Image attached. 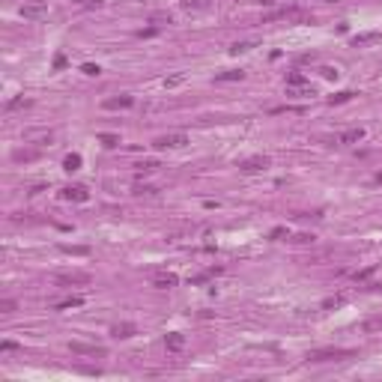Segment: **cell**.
<instances>
[{
  "label": "cell",
  "instance_id": "cell-1",
  "mask_svg": "<svg viewBox=\"0 0 382 382\" xmlns=\"http://www.w3.org/2000/svg\"><path fill=\"white\" fill-rule=\"evenodd\" d=\"M185 143H188V134L185 131H167V134H158L152 140L155 149H182Z\"/></svg>",
  "mask_w": 382,
  "mask_h": 382
},
{
  "label": "cell",
  "instance_id": "cell-2",
  "mask_svg": "<svg viewBox=\"0 0 382 382\" xmlns=\"http://www.w3.org/2000/svg\"><path fill=\"white\" fill-rule=\"evenodd\" d=\"M54 281H57L60 287H81V284H90L93 275H90V272H57Z\"/></svg>",
  "mask_w": 382,
  "mask_h": 382
},
{
  "label": "cell",
  "instance_id": "cell-3",
  "mask_svg": "<svg viewBox=\"0 0 382 382\" xmlns=\"http://www.w3.org/2000/svg\"><path fill=\"white\" fill-rule=\"evenodd\" d=\"M275 18H287V21H311V15L302 12V9H296V6H287V9H278V12L266 15V21H275Z\"/></svg>",
  "mask_w": 382,
  "mask_h": 382
},
{
  "label": "cell",
  "instance_id": "cell-4",
  "mask_svg": "<svg viewBox=\"0 0 382 382\" xmlns=\"http://www.w3.org/2000/svg\"><path fill=\"white\" fill-rule=\"evenodd\" d=\"M266 167H269V155H251V158H245L239 164L242 173H263Z\"/></svg>",
  "mask_w": 382,
  "mask_h": 382
},
{
  "label": "cell",
  "instance_id": "cell-5",
  "mask_svg": "<svg viewBox=\"0 0 382 382\" xmlns=\"http://www.w3.org/2000/svg\"><path fill=\"white\" fill-rule=\"evenodd\" d=\"M353 356V350H314L308 356V362H335V359H347Z\"/></svg>",
  "mask_w": 382,
  "mask_h": 382
},
{
  "label": "cell",
  "instance_id": "cell-6",
  "mask_svg": "<svg viewBox=\"0 0 382 382\" xmlns=\"http://www.w3.org/2000/svg\"><path fill=\"white\" fill-rule=\"evenodd\" d=\"M21 18H30V21L48 18V6H45V3H24V6H21Z\"/></svg>",
  "mask_w": 382,
  "mask_h": 382
},
{
  "label": "cell",
  "instance_id": "cell-7",
  "mask_svg": "<svg viewBox=\"0 0 382 382\" xmlns=\"http://www.w3.org/2000/svg\"><path fill=\"white\" fill-rule=\"evenodd\" d=\"M60 197H63V200H75V203H84V200H90V191H87L84 185H66V188L60 191Z\"/></svg>",
  "mask_w": 382,
  "mask_h": 382
},
{
  "label": "cell",
  "instance_id": "cell-8",
  "mask_svg": "<svg viewBox=\"0 0 382 382\" xmlns=\"http://www.w3.org/2000/svg\"><path fill=\"white\" fill-rule=\"evenodd\" d=\"M69 353L72 356H105V347H90V344H78V341H72L69 344Z\"/></svg>",
  "mask_w": 382,
  "mask_h": 382
},
{
  "label": "cell",
  "instance_id": "cell-9",
  "mask_svg": "<svg viewBox=\"0 0 382 382\" xmlns=\"http://www.w3.org/2000/svg\"><path fill=\"white\" fill-rule=\"evenodd\" d=\"M176 284H179V275H176V272H161V275L152 278V287H155V290H170V287H176Z\"/></svg>",
  "mask_w": 382,
  "mask_h": 382
},
{
  "label": "cell",
  "instance_id": "cell-10",
  "mask_svg": "<svg viewBox=\"0 0 382 382\" xmlns=\"http://www.w3.org/2000/svg\"><path fill=\"white\" fill-rule=\"evenodd\" d=\"M111 335H114L117 341L134 338V335H137V326H134V323H117V326H111Z\"/></svg>",
  "mask_w": 382,
  "mask_h": 382
},
{
  "label": "cell",
  "instance_id": "cell-11",
  "mask_svg": "<svg viewBox=\"0 0 382 382\" xmlns=\"http://www.w3.org/2000/svg\"><path fill=\"white\" fill-rule=\"evenodd\" d=\"M374 42H382V33L380 30H368V33H356L353 36V45H374Z\"/></svg>",
  "mask_w": 382,
  "mask_h": 382
},
{
  "label": "cell",
  "instance_id": "cell-12",
  "mask_svg": "<svg viewBox=\"0 0 382 382\" xmlns=\"http://www.w3.org/2000/svg\"><path fill=\"white\" fill-rule=\"evenodd\" d=\"M134 99L131 96H114V99H105V108L108 111H117V108H131Z\"/></svg>",
  "mask_w": 382,
  "mask_h": 382
},
{
  "label": "cell",
  "instance_id": "cell-13",
  "mask_svg": "<svg viewBox=\"0 0 382 382\" xmlns=\"http://www.w3.org/2000/svg\"><path fill=\"white\" fill-rule=\"evenodd\" d=\"M30 105H33L30 99H24V96H15V99H9V102L3 105V111H6V114H15V111H24V108H30Z\"/></svg>",
  "mask_w": 382,
  "mask_h": 382
},
{
  "label": "cell",
  "instance_id": "cell-14",
  "mask_svg": "<svg viewBox=\"0 0 382 382\" xmlns=\"http://www.w3.org/2000/svg\"><path fill=\"white\" fill-rule=\"evenodd\" d=\"M344 305H347V296H344V293H338V296L323 299V302H320V311H335V308H344Z\"/></svg>",
  "mask_w": 382,
  "mask_h": 382
},
{
  "label": "cell",
  "instance_id": "cell-15",
  "mask_svg": "<svg viewBox=\"0 0 382 382\" xmlns=\"http://www.w3.org/2000/svg\"><path fill=\"white\" fill-rule=\"evenodd\" d=\"M164 347H167L170 353H179V350L185 347V335H179V332H170V335L164 338Z\"/></svg>",
  "mask_w": 382,
  "mask_h": 382
},
{
  "label": "cell",
  "instance_id": "cell-16",
  "mask_svg": "<svg viewBox=\"0 0 382 382\" xmlns=\"http://www.w3.org/2000/svg\"><path fill=\"white\" fill-rule=\"evenodd\" d=\"M81 305H84V299H81V296H69V299L57 302V305H54V311H72V308H81Z\"/></svg>",
  "mask_w": 382,
  "mask_h": 382
},
{
  "label": "cell",
  "instance_id": "cell-17",
  "mask_svg": "<svg viewBox=\"0 0 382 382\" xmlns=\"http://www.w3.org/2000/svg\"><path fill=\"white\" fill-rule=\"evenodd\" d=\"M362 137H365V128H350V131H344L338 140H341V143H359Z\"/></svg>",
  "mask_w": 382,
  "mask_h": 382
},
{
  "label": "cell",
  "instance_id": "cell-18",
  "mask_svg": "<svg viewBox=\"0 0 382 382\" xmlns=\"http://www.w3.org/2000/svg\"><path fill=\"white\" fill-rule=\"evenodd\" d=\"M242 78H245L242 69H227V72H218L215 75V81H242Z\"/></svg>",
  "mask_w": 382,
  "mask_h": 382
},
{
  "label": "cell",
  "instance_id": "cell-19",
  "mask_svg": "<svg viewBox=\"0 0 382 382\" xmlns=\"http://www.w3.org/2000/svg\"><path fill=\"white\" fill-rule=\"evenodd\" d=\"M254 48H260V42H236V45H230V54H248Z\"/></svg>",
  "mask_w": 382,
  "mask_h": 382
},
{
  "label": "cell",
  "instance_id": "cell-20",
  "mask_svg": "<svg viewBox=\"0 0 382 382\" xmlns=\"http://www.w3.org/2000/svg\"><path fill=\"white\" fill-rule=\"evenodd\" d=\"M60 251H63V254H75V257H87V254H90L87 245H60Z\"/></svg>",
  "mask_w": 382,
  "mask_h": 382
},
{
  "label": "cell",
  "instance_id": "cell-21",
  "mask_svg": "<svg viewBox=\"0 0 382 382\" xmlns=\"http://www.w3.org/2000/svg\"><path fill=\"white\" fill-rule=\"evenodd\" d=\"M63 167H66L69 173H72V170H78V167H81V155H78V152H69V155L63 158Z\"/></svg>",
  "mask_w": 382,
  "mask_h": 382
},
{
  "label": "cell",
  "instance_id": "cell-22",
  "mask_svg": "<svg viewBox=\"0 0 382 382\" xmlns=\"http://www.w3.org/2000/svg\"><path fill=\"white\" fill-rule=\"evenodd\" d=\"M356 93H350V90H344V93H335V96H329V105H344V102H350Z\"/></svg>",
  "mask_w": 382,
  "mask_h": 382
},
{
  "label": "cell",
  "instance_id": "cell-23",
  "mask_svg": "<svg viewBox=\"0 0 382 382\" xmlns=\"http://www.w3.org/2000/svg\"><path fill=\"white\" fill-rule=\"evenodd\" d=\"M134 167H137V173H149V170H155V167H161V164H158L155 158H143V161L134 164Z\"/></svg>",
  "mask_w": 382,
  "mask_h": 382
},
{
  "label": "cell",
  "instance_id": "cell-24",
  "mask_svg": "<svg viewBox=\"0 0 382 382\" xmlns=\"http://www.w3.org/2000/svg\"><path fill=\"white\" fill-rule=\"evenodd\" d=\"M134 194L137 197H152V194H158V188L155 185H134Z\"/></svg>",
  "mask_w": 382,
  "mask_h": 382
},
{
  "label": "cell",
  "instance_id": "cell-25",
  "mask_svg": "<svg viewBox=\"0 0 382 382\" xmlns=\"http://www.w3.org/2000/svg\"><path fill=\"white\" fill-rule=\"evenodd\" d=\"M27 137H30V140H42V143H51V140H54L51 131H30Z\"/></svg>",
  "mask_w": 382,
  "mask_h": 382
},
{
  "label": "cell",
  "instance_id": "cell-26",
  "mask_svg": "<svg viewBox=\"0 0 382 382\" xmlns=\"http://www.w3.org/2000/svg\"><path fill=\"white\" fill-rule=\"evenodd\" d=\"M308 81H305V75H299V72H293L290 78H287V87H305Z\"/></svg>",
  "mask_w": 382,
  "mask_h": 382
},
{
  "label": "cell",
  "instance_id": "cell-27",
  "mask_svg": "<svg viewBox=\"0 0 382 382\" xmlns=\"http://www.w3.org/2000/svg\"><path fill=\"white\" fill-rule=\"evenodd\" d=\"M99 140L108 146V149H114V146H120V137L117 134H99Z\"/></svg>",
  "mask_w": 382,
  "mask_h": 382
},
{
  "label": "cell",
  "instance_id": "cell-28",
  "mask_svg": "<svg viewBox=\"0 0 382 382\" xmlns=\"http://www.w3.org/2000/svg\"><path fill=\"white\" fill-rule=\"evenodd\" d=\"M320 72H323V78H329V81H335V78H338V75H341V72H338V69H335V66H323V69H320Z\"/></svg>",
  "mask_w": 382,
  "mask_h": 382
},
{
  "label": "cell",
  "instance_id": "cell-29",
  "mask_svg": "<svg viewBox=\"0 0 382 382\" xmlns=\"http://www.w3.org/2000/svg\"><path fill=\"white\" fill-rule=\"evenodd\" d=\"M284 236H287V227H275V230L269 233V239H272V242H281Z\"/></svg>",
  "mask_w": 382,
  "mask_h": 382
},
{
  "label": "cell",
  "instance_id": "cell-30",
  "mask_svg": "<svg viewBox=\"0 0 382 382\" xmlns=\"http://www.w3.org/2000/svg\"><path fill=\"white\" fill-rule=\"evenodd\" d=\"M206 3H209V0H182V6H185V9H203Z\"/></svg>",
  "mask_w": 382,
  "mask_h": 382
},
{
  "label": "cell",
  "instance_id": "cell-31",
  "mask_svg": "<svg viewBox=\"0 0 382 382\" xmlns=\"http://www.w3.org/2000/svg\"><path fill=\"white\" fill-rule=\"evenodd\" d=\"M75 3H78V6H84V9H99L105 0H75Z\"/></svg>",
  "mask_w": 382,
  "mask_h": 382
},
{
  "label": "cell",
  "instance_id": "cell-32",
  "mask_svg": "<svg viewBox=\"0 0 382 382\" xmlns=\"http://www.w3.org/2000/svg\"><path fill=\"white\" fill-rule=\"evenodd\" d=\"M179 84H185V75H173V78L164 81V87H179Z\"/></svg>",
  "mask_w": 382,
  "mask_h": 382
},
{
  "label": "cell",
  "instance_id": "cell-33",
  "mask_svg": "<svg viewBox=\"0 0 382 382\" xmlns=\"http://www.w3.org/2000/svg\"><path fill=\"white\" fill-rule=\"evenodd\" d=\"M81 72H84V75H99L102 69H99V66H93V63H84V66H81Z\"/></svg>",
  "mask_w": 382,
  "mask_h": 382
},
{
  "label": "cell",
  "instance_id": "cell-34",
  "mask_svg": "<svg viewBox=\"0 0 382 382\" xmlns=\"http://www.w3.org/2000/svg\"><path fill=\"white\" fill-rule=\"evenodd\" d=\"M0 311H3V314H12V311H15V302H12V299H3V302H0Z\"/></svg>",
  "mask_w": 382,
  "mask_h": 382
},
{
  "label": "cell",
  "instance_id": "cell-35",
  "mask_svg": "<svg viewBox=\"0 0 382 382\" xmlns=\"http://www.w3.org/2000/svg\"><path fill=\"white\" fill-rule=\"evenodd\" d=\"M293 242H299V245H308V242H314V236H311V233H299Z\"/></svg>",
  "mask_w": 382,
  "mask_h": 382
},
{
  "label": "cell",
  "instance_id": "cell-36",
  "mask_svg": "<svg viewBox=\"0 0 382 382\" xmlns=\"http://www.w3.org/2000/svg\"><path fill=\"white\" fill-rule=\"evenodd\" d=\"M371 275H374V266H371V269H362V272H356V281H368Z\"/></svg>",
  "mask_w": 382,
  "mask_h": 382
},
{
  "label": "cell",
  "instance_id": "cell-37",
  "mask_svg": "<svg viewBox=\"0 0 382 382\" xmlns=\"http://www.w3.org/2000/svg\"><path fill=\"white\" fill-rule=\"evenodd\" d=\"M0 350H3V353H12V350H18V344H12V341H3V344H0Z\"/></svg>",
  "mask_w": 382,
  "mask_h": 382
},
{
  "label": "cell",
  "instance_id": "cell-38",
  "mask_svg": "<svg viewBox=\"0 0 382 382\" xmlns=\"http://www.w3.org/2000/svg\"><path fill=\"white\" fill-rule=\"evenodd\" d=\"M260 6H272V3H278V0H257Z\"/></svg>",
  "mask_w": 382,
  "mask_h": 382
},
{
  "label": "cell",
  "instance_id": "cell-39",
  "mask_svg": "<svg viewBox=\"0 0 382 382\" xmlns=\"http://www.w3.org/2000/svg\"><path fill=\"white\" fill-rule=\"evenodd\" d=\"M377 182H382V173H377Z\"/></svg>",
  "mask_w": 382,
  "mask_h": 382
}]
</instances>
